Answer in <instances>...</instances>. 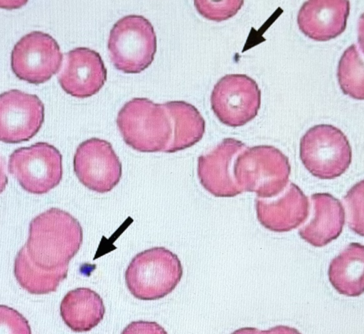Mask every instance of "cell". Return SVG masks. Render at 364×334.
I'll return each instance as SVG.
<instances>
[{"instance_id": "obj_1", "label": "cell", "mask_w": 364, "mask_h": 334, "mask_svg": "<svg viewBox=\"0 0 364 334\" xmlns=\"http://www.w3.org/2000/svg\"><path fill=\"white\" fill-rule=\"evenodd\" d=\"M82 229L70 213L52 208L33 218L24 247L30 259L45 270L68 266L82 243Z\"/></svg>"}, {"instance_id": "obj_2", "label": "cell", "mask_w": 364, "mask_h": 334, "mask_svg": "<svg viewBox=\"0 0 364 334\" xmlns=\"http://www.w3.org/2000/svg\"><path fill=\"white\" fill-rule=\"evenodd\" d=\"M117 124L125 143L141 152H167L173 125L164 104L135 97L119 110Z\"/></svg>"}, {"instance_id": "obj_3", "label": "cell", "mask_w": 364, "mask_h": 334, "mask_svg": "<svg viewBox=\"0 0 364 334\" xmlns=\"http://www.w3.org/2000/svg\"><path fill=\"white\" fill-rule=\"evenodd\" d=\"M290 173L287 156L267 145L246 147L237 155L233 166L235 182L242 191L255 193L262 199L283 193Z\"/></svg>"}, {"instance_id": "obj_4", "label": "cell", "mask_w": 364, "mask_h": 334, "mask_svg": "<svg viewBox=\"0 0 364 334\" xmlns=\"http://www.w3.org/2000/svg\"><path fill=\"white\" fill-rule=\"evenodd\" d=\"M183 276L178 256L163 247H153L137 254L125 271L130 293L136 298L153 301L169 294Z\"/></svg>"}, {"instance_id": "obj_5", "label": "cell", "mask_w": 364, "mask_h": 334, "mask_svg": "<svg viewBox=\"0 0 364 334\" xmlns=\"http://www.w3.org/2000/svg\"><path fill=\"white\" fill-rule=\"evenodd\" d=\"M108 49L117 69L126 73L141 72L151 65L156 51L152 24L143 16H123L109 32Z\"/></svg>"}, {"instance_id": "obj_6", "label": "cell", "mask_w": 364, "mask_h": 334, "mask_svg": "<svg viewBox=\"0 0 364 334\" xmlns=\"http://www.w3.org/2000/svg\"><path fill=\"white\" fill-rule=\"evenodd\" d=\"M299 153L305 168L321 179L341 176L352 158L348 139L339 129L329 124L310 128L301 139Z\"/></svg>"}, {"instance_id": "obj_7", "label": "cell", "mask_w": 364, "mask_h": 334, "mask_svg": "<svg viewBox=\"0 0 364 334\" xmlns=\"http://www.w3.org/2000/svg\"><path fill=\"white\" fill-rule=\"evenodd\" d=\"M8 170L26 191L46 193L62 179V155L53 145L37 142L14 150L9 156Z\"/></svg>"}, {"instance_id": "obj_8", "label": "cell", "mask_w": 364, "mask_h": 334, "mask_svg": "<svg viewBox=\"0 0 364 334\" xmlns=\"http://www.w3.org/2000/svg\"><path fill=\"white\" fill-rule=\"evenodd\" d=\"M210 103L222 123L232 127L240 126L257 116L261 91L256 82L246 75H226L215 85Z\"/></svg>"}, {"instance_id": "obj_9", "label": "cell", "mask_w": 364, "mask_h": 334, "mask_svg": "<svg viewBox=\"0 0 364 334\" xmlns=\"http://www.w3.org/2000/svg\"><path fill=\"white\" fill-rule=\"evenodd\" d=\"M63 58L57 41L48 33L35 31L14 45L11 65L19 79L37 85L48 80L60 70Z\"/></svg>"}, {"instance_id": "obj_10", "label": "cell", "mask_w": 364, "mask_h": 334, "mask_svg": "<svg viewBox=\"0 0 364 334\" xmlns=\"http://www.w3.org/2000/svg\"><path fill=\"white\" fill-rule=\"evenodd\" d=\"M73 166L80 183L97 193L112 190L122 176V164L111 144L98 138L87 139L77 146Z\"/></svg>"}, {"instance_id": "obj_11", "label": "cell", "mask_w": 364, "mask_h": 334, "mask_svg": "<svg viewBox=\"0 0 364 334\" xmlns=\"http://www.w3.org/2000/svg\"><path fill=\"white\" fill-rule=\"evenodd\" d=\"M44 105L36 95L11 90L0 96V139L9 144L26 141L40 130Z\"/></svg>"}, {"instance_id": "obj_12", "label": "cell", "mask_w": 364, "mask_h": 334, "mask_svg": "<svg viewBox=\"0 0 364 334\" xmlns=\"http://www.w3.org/2000/svg\"><path fill=\"white\" fill-rule=\"evenodd\" d=\"M58 78L65 92L85 98L101 89L107 79V69L97 52L77 47L64 54Z\"/></svg>"}, {"instance_id": "obj_13", "label": "cell", "mask_w": 364, "mask_h": 334, "mask_svg": "<svg viewBox=\"0 0 364 334\" xmlns=\"http://www.w3.org/2000/svg\"><path fill=\"white\" fill-rule=\"evenodd\" d=\"M245 148L242 141L226 138L208 153L198 157V177L205 190L220 198L235 197L242 193L235 182L233 166L236 157Z\"/></svg>"}, {"instance_id": "obj_14", "label": "cell", "mask_w": 364, "mask_h": 334, "mask_svg": "<svg viewBox=\"0 0 364 334\" xmlns=\"http://www.w3.org/2000/svg\"><path fill=\"white\" fill-rule=\"evenodd\" d=\"M257 217L266 229L274 232L291 231L305 222L309 213L308 198L290 183L277 198L255 199Z\"/></svg>"}, {"instance_id": "obj_15", "label": "cell", "mask_w": 364, "mask_h": 334, "mask_svg": "<svg viewBox=\"0 0 364 334\" xmlns=\"http://www.w3.org/2000/svg\"><path fill=\"white\" fill-rule=\"evenodd\" d=\"M350 4L346 0H311L301 7L297 23L301 32L318 41L334 38L346 26Z\"/></svg>"}, {"instance_id": "obj_16", "label": "cell", "mask_w": 364, "mask_h": 334, "mask_svg": "<svg viewBox=\"0 0 364 334\" xmlns=\"http://www.w3.org/2000/svg\"><path fill=\"white\" fill-rule=\"evenodd\" d=\"M314 215L299 230V236L314 247H323L336 239L345 223V210L337 198L327 193L311 196Z\"/></svg>"}, {"instance_id": "obj_17", "label": "cell", "mask_w": 364, "mask_h": 334, "mask_svg": "<svg viewBox=\"0 0 364 334\" xmlns=\"http://www.w3.org/2000/svg\"><path fill=\"white\" fill-rule=\"evenodd\" d=\"M60 316L64 323L75 332L89 331L102 320L105 308L102 298L89 288L70 291L63 298Z\"/></svg>"}, {"instance_id": "obj_18", "label": "cell", "mask_w": 364, "mask_h": 334, "mask_svg": "<svg viewBox=\"0 0 364 334\" xmlns=\"http://www.w3.org/2000/svg\"><path fill=\"white\" fill-rule=\"evenodd\" d=\"M328 275L341 294L358 296L364 293V245L349 244L330 263Z\"/></svg>"}, {"instance_id": "obj_19", "label": "cell", "mask_w": 364, "mask_h": 334, "mask_svg": "<svg viewBox=\"0 0 364 334\" xmlns=\"http://www.w3.org/2000/svg\"><path fill=\"white\" fill-rule=\"evenodd\" d=\"M173 125V139L166 153H175L189 148L203 137L205 121L198 110L183 101L164 103Z\"/></svg>"}, {"instance_id": "obj_20", "label": "cell", "mask_w": 364, "mask_h": 334, "mask_svg": "<svg viewBox=\"0 0 364 334\" xmlns=\"http://www.w3.org/2000/svg\"><path fill=\"white\" fill-rule=\"evenodd\" d=\"M68 266L45 270L33 263L23 246L14 260V275L19 285L31 294H47L55 291L67 277Z\"/></svg>"}, {"instance_id": "obj_21", "label": "cell", "mask_w": 364, "mask_h": 334, "mask_svg": "<svg viewBox=\"0 0 364 334\" xmlns=\"http://www.w3.org/2000/svg\"><path fill=\"white\" fill-rule=\"evenodd\" d=\"M337 76L344 94L356 99H364V61L355 45L343 53Z\"/></svg>"}, {"instance_id": "obj_22", "label": "cell", "mask_w": 364, "mask_h": 334, "mask_svg": "<svg viewBox=\"0 0 364 334\" xmlns=\"http://www.w3.org/2000/svg\"><path fill=\"white\" fill-rule=\"evenodd\" d=\"M348 225L364 237V180L355 184L343 198Z\"/></svg>"}, {"instance_id": "obj_23", "label": "cell", "mask_w": 364, "mask_h": 334, "mask_svg": "<svg viewBox=\"0 0 364 334\" xmlns=\"http://www.w3.org/2000/svg\"><path fill=\"white\" fill-rule=\"evenodd\" d=\"M243 1H195L194 5L204 18L222 21L235 16L243 4Z\"/></svg>"}, {"instance_id": "obj_24", "label": "cell", "mask_w": 364, "mask_h": 334, "mask_svg": "<svg viewBox=\"0 0 364 334\" xmlns=\"http://www.w3.org/2000/svg\"><path fill=\"white\" fill-rule=\"evenodd\" d=\"M0 334H31L28 320L16 310L0 306Z\"/></svg>"}, {"instance_id": "obj_25", "label": "cell", "mask_w": 364, "mask_h": 334, "mask_svg": "<svg viewBox=\"0 0 364 334\" xmlns=\"http://www.w3.org/2000/svg\"><path fill=\"white\" fill-rule=\"evenodd\" d=\"M121 334H168L164 328L156 322L138 320L129 323Z\"/></svg>"}, {"instance_id": "obj_26", "label": "cell", "mask_w": 364, "mask_h": 334, "mask_svg": "<svg viewBox=\"0 0 364 334\" xmlns=\"http://www.w3.org/2000/svg\"><path fill=\"white\" fill-rule=\"evenodd\" d=\"M258 334H301L296 328L287 325H277L266 330H259Z\"/></svg>"}, {"instance_id": "obj_27", "label": "cell", "mask_w": 364, "mask_h": 334, "mask_svg": "<svg viewBox=\"0 0 364 334\" xmlns=\"http://www.w3.org/2000/svg\"><path fill=\"white\" fill-rule=\"evenodd\" d=\"M358 38L359 46L364 54V13L359 18Z\"/></svg>"}, {"instance_id": "obj_28", "label": "cell", "mask_w": 364, "mask_h": 334, "mask_svg": "<svg viewBox=\"0 0 364 334\" xmlns=\"http://www.w3.org/2000/svg\"><path fill=\"white\" fill-rule=\"evenodd\" d=\"M259 330L255 328H242L232 332L231 334H258Z\"/></svg>"}]
</instances>
